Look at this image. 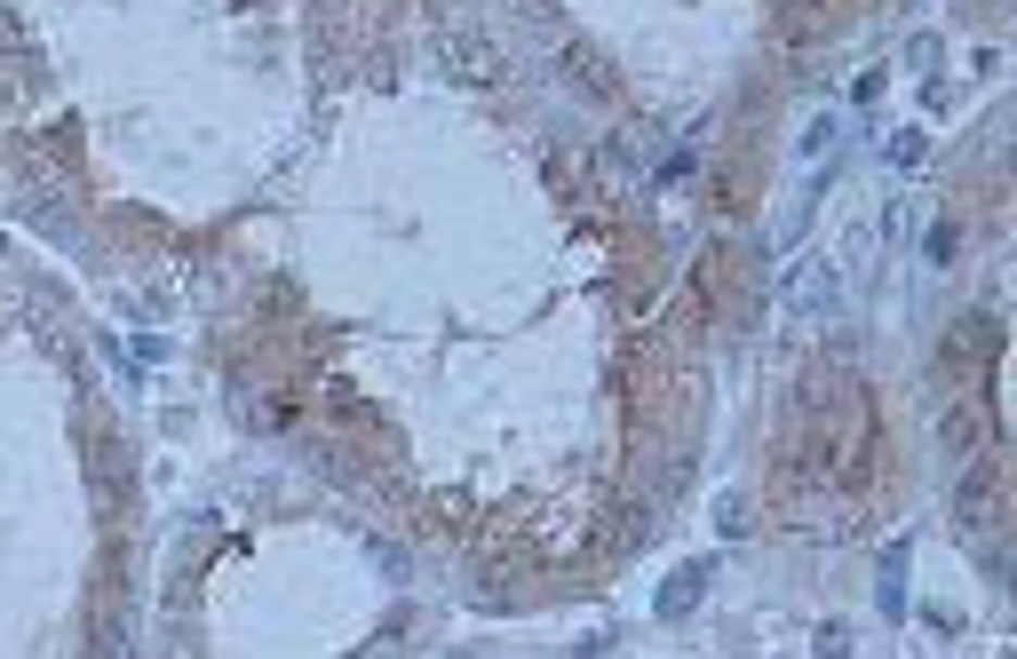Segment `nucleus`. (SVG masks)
Returning a JSON list of instances; mask_svg holds the SVG:
<instances>
[{
	"label": "nucleus",
	"mask_w": 1017,
	"mask_h": 659,
	"mask_svg": "<svg viewBox=\"0 0 1017 659\" xmlns=\"http://www.w3.org/2000/svg\"><path fill=\"white\" fill-rule=\"evenodd\" d=\"M954 517L970 524V532H985V524H994V477H985V469H970V477H962V493H954Z\"/></svg>",
	"instance_id": "f03ea898"
},
{
	"label": "nucleus",
	"mask_w": 1017,
	"mask_h": 659,
	"mask_svg": "<svg viewBox=\"0 0 1017 659\" xmlns=\"http://www.w3.org/2000/svg\"><path fill=\"white\" fill-rule=\"evenodd\" d=\"M787 302H795L803 318H819V311H834V302H843V278H834V270H803L795 287H787Z\"/></svg>",
	"instance_id": "f257e3e1"
},
{
	"label": "nucleus",
	"mask_w": 1017,
	"mask_h": 659,
	"mask_svg": "<svg viewBox=\"0 0 1017 659\" xmlns=\"http://www.w3.org/2000/svg\"><path fill=\"white\" fill-rule=\"evenodd\" d=\"M882 612H890V620L906 612V541L890 548V565H882Z\"/></svg>",
	"instance_id": "20e7f679"
},
{
	"label": "nucleus",
	"mask_w": 1017,
	"mask_h": 659,
	"mask_svg": "<svg viewBox=\"0 0 1017 659\" xmlns=\"http://www.w3.org/2000/svg\"><path fill=\"white\" fill-rule=\"evenodd\" d=\"M700 596H707V565H683V572L668 580V588H660V620H683Z\"/></svg>",
	"instance_id": "7ed1b4c3"
},
{
	"label": "nucleus",
	"mask_w": 1017,
	"mask_h": 659,
	"mask_svg": "<svg viewBox=\"0 0 1017 659\" xmlns=\"http://www.w3.org/2000/svg\"><path fill=\"white\" fill-rule=\"evenodd\" d=\"M954 246H962L954 223H930V263H954Z\"/></svg>",
	"instance_id": "39448f33"
}]
</instances>
